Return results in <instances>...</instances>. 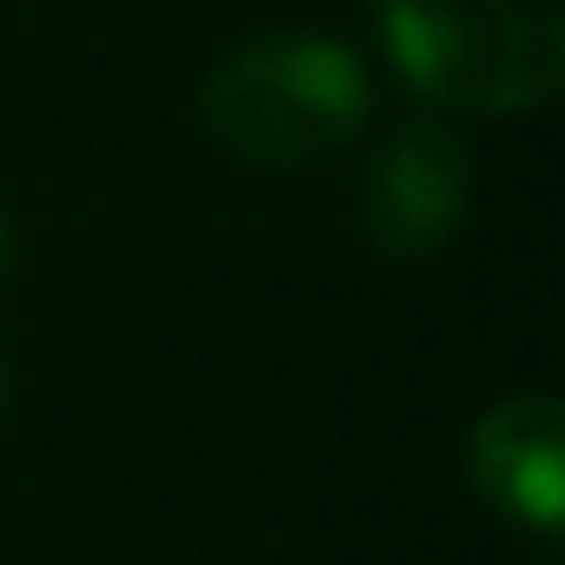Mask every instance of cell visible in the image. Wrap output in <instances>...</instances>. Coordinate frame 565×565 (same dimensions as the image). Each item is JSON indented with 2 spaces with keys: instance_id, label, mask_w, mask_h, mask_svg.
Here are the masks:
<instances>
[{
  "instance_id": "3957f363",
  "label": "cell",
  "mask_w": 565,
  "mask_h": 565,
  "mask_svg": "<svg viewBox=\"0 0 565 565\" xmlns=\"http://www.w3.org/2000/svg\"><path fill=\"white\" fill-rule=\"evenodd\" d=\"M472 213V147L452 120H406L360 180V220L380 253H433Z\"/></svg>"
},
{
  "instance_id": "5b68a950",
  "label": "cell",
  "mask_w": 565,
  "mask_h": 565,
  "mask_svg": "<svg viewBox=\"0 0 565 565\" xmlns=\"http://www.w3.org/2000/svg\"><path fill=\"white\" fill-rule=\"evenodd\" d=\"M8 266H14V220L0 213V273H8Z\"/></svg>"
},
{
  "instance_id": "6da1fadb",
  "label": "cell",
  "mask_w": 565,
  "mask_h": 565,
  "mask_svg": "<svg viewBox=\"0 0 565 565\" xmlns=\"http://www.w3.org/2000/svg\"><path fill=\"white\" fill-rule=\"evenodd\" d=\"M366 114H373V81L360 54L327 34L246 41L200 87L206 134L233 160L273 167V173L333 160L366 127Z\"/></svg>"
},
{
  "instance_id": "277c9868",
  "label": "cell",
  "mask_w": 565,
  "mask_h": 565,
  "mask_svg": "<svg viewBox=\"0 0 565 565\" xmlns=\"http://www.w3.org/2000/svg\"><path fill=\"white\" fill-rule=\"evenodd\" d=\"M466 472L486 505L552 539L565 512V406L552 393H505L466 439Z\"/></svg>"
},
{
  "instance_id": "7a4b0ae2",
  "label": "cell",
  "mask_w": 565,
  "mask_h": 565,
  "mask_svg": "<svg viewBox=\"0 0 565 565\" xmlns=\"http://www.w3.org/2000/svg\"><path fill=\"white\" fill-rule=\"evenodd\" d=\"M393 67L452 114H532L565 74V0H380Z\"/></svg>"
},
{
  "instance_id": "8992f818",
  "label": "cell",
  "mask_w": 565,
  "mask_h": 565,
  "mask_svg": "<svg viewBox=\"0 0 565 565\" xmlns=\"http://www.w3.org/2000/svg\"><path fill=\"white\" fill-rule=\"evenodd\" d=\"M8 393H14V366H8V353H0V413H8Z\"/></svg>"
}]
</instances>
